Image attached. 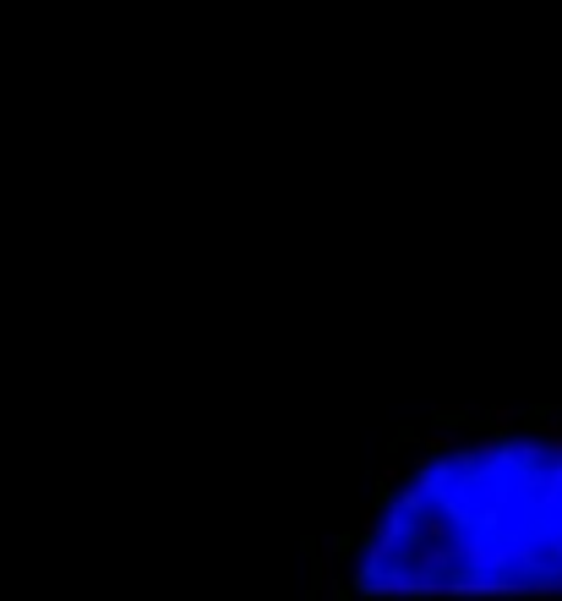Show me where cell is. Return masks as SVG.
Here are the masks:
<instances>
[{"instance_id":"1","label":"cell","mask_w":562,"mask_h":601,"mask_svg":"<svg viewBox=\"0 0 562 601\" xmlns=\"http://www.w3.org/2000/svg\"><path fill=\"white\" fill-rule=\"evenodd\" d=\"M339 596H562V410L448 416L328 542Z\"/></svg>"}]
</instances>
